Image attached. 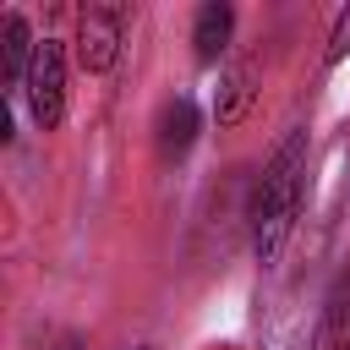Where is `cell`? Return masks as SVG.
I'll return each mask as SVG.
<instances>
[{
    "label": "cell",
    "mask_w": 350,
    "mask_h": 350,
    "mask_svg": "<svg viewBox=\"0 0 350 350\" xmlns=\"http://www.w3.org/2000/svg\"><path fill=\"white\" fill-rule=\"evenodd\" d=\"M345 55H350V5L334 16V27H328V55H323V60H328V66H339Z\"/></svg>",
    "instance_id": "9"
},
{
    "label": "cell",
    "mask_w": 350,
    "mask_h": 350,
    "mask_svg": "<svg viewBox=\"0 0 350 350\" xmlns=\"http://www.w3.org/2000/svg\"><path fill=\"white\" fill-rule=\"evenodd\" d=\"M230 38H235V5H224V0L197 5V16H191V55L202 66H219Z\"/></svg>",
    "instance_id": "7"
},
{
    "label": "cell",
    "mask_w": 350,
    "mask_h": 350,
    "mask_svg": "<svg viewBox=\"0 0 350 350\" xmlns=\"http://www.w3.org/2000/svg\"><path fill=\"white\" fill-rule=\"evenodd\" d=\"M306 350H350V268L334 273L323 306H317V328Z\"/></svg>",
    "instance_id": "6"
},
{
    "label": "cell",
    "mask_w": 350,
    "mask_h": 350,
    "mask_svg": "<svg viewBox=\"0 0 350 350\" xmlns=\"http://www.w3.org/2000/svg\"><path fill=\"white\" fill-rule=\"evenodd\" d=\"M301 202H306V131H290L273 148V159L262 164L257 186H252L246 219H252V252H257V262H273L284 252V241H290V230L301 219Z\"/></svg>",
    "instance_id": "1"
},
{
    "label": "cell",
    "mask_w": 350,
    "mask_h": 350,
    "mask_svg": "<svg viewBox=\"0 0 350 350\" xmlns=\"http://www.w3.org/2000/svg\"><path fill=\"white\" fill-rule=\"evenodd\" d=\"M120 49H126V5H109V0H93L77 11V33H71V55L88 77H104L120 66Z\"/></svg>",
    "instance_id": "2"
},
{
    "label": "cell",
    "mask_w": 350,
    "mask_h": 350,
    "mask_svg": "<svg viewBox=\"0 0 350 350\" xmlns=\"http://www.w3.org/2000/svg\"><path fill=\"white\" fill-rule=\"evenodd\" d=\"M257 109V66L252 60H235L219 71V88H213V126L219 131H235L246 126Z\"/></svg>",
    "instance_id": "5"
},
{
    "label": "cell",
    "mask_w": 350,
    "mask_h": 350,
    "mask_svg": "<svg viewBox=\"0 0 350 350\" xmlns=\"http://www.w3.org/2000/svg\"><path fill=\"white\" fill-rule=\"evenodd\" d=\"M33 49H38V38H33L27 16H22V11H5V16H0V82H5V88H22V82H27Z\"/></svg>",
    "instance_id": "8"
},
{
    "label": "cell",
    "mask_w": 350,
    "mask_h": 350,
    "mask_svg": "<svg viewBox=\"0 0 350 350\" xmlns=\"http://www.w3.org/2000/svg\"><path fill=\"white\" fill-rule=\"evenodd\" d=\"M197 131H202V109H197V98L175 93V98H164V104H159V115H153V148H159V159H164V164L186 159V153H191V142H197Z\"/></svg>",
    "instance_id": "4"
},
{
    "label": "cell",
    "mask_w": 350,
    "mask_h": 350,
    "mask_svg": "<svg viewBox=\"0 0 350 350\" xmlns=\"http://www.w3.org/2000/svg\"><path fill=\"white\" fill-rule=\"evenodd\" d=\"M22 98H27V115L38 120V131H55L66 120V44L60 38H38Z\"/></svg>",
    "instance_id": "3"
}]
</instances>
